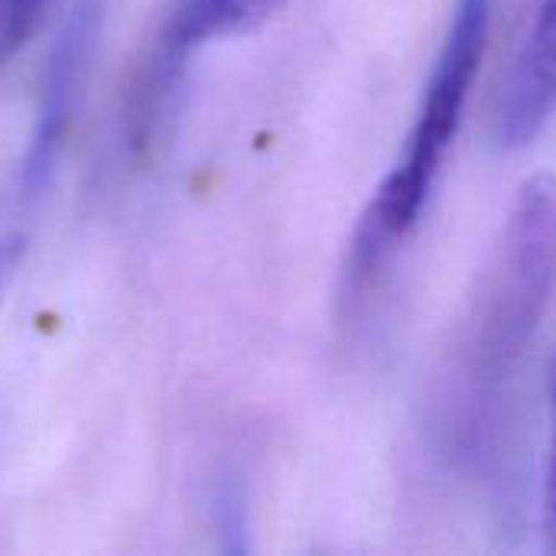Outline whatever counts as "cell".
<instances>
[{"label":"cell","mask_w":556,"mask_h":556,"mask_svg":"<svg viewBox=\"0 0 556 556\" xmlns=\"http://www.w3.org/2000/svg\"><path fill=\"white\" fill-rule=\"evenodd\" d=\"M554 287L556 173H534L485 254L430 388V437L453 466H476L495 446Z\"/></svg>","instance_id":"1"},{"label":"cell","mask_w":556,"mask_h":556,"mask_svg":"<svg viewBox=\"0 0 556 556\" xmlns=\"http://www.w3.org/2000/svg\"><path fill=\"white\" fill-rule=\"evenodd\" d=\"M489 23L492 0H456L401 153L355 225L342 270L345 303H358L368 293V287L397 254L401 241L420 222V212L440 179L443 160L463 124V111L485 52Z\"/></svg>","instance_id":"2"},{"label":"cell","mask_w":556,"mask_h":556,"mask_svg":"<svg viewBox=\"0 0 556 556\" xmlns=\"http://www.w3.org/2000/svg\"><path fill=\"white\" fill-rule=\"evenodd\" d=\"M98 13H101V0H78V7L72 10L65 29L59 33V39L52 46V55L42 72L36 127L29 134V143L23 150V160L16 166V176H13V186L7 195L20 208H29L49 179L59 140L72 121V104H75V91H78V81L88 65L91 39L98 29Z\"/></svg>","instance_id":"3"},{"label":"cell","mask_w":556,"mask_h":556,"mask_svg":"<svg viewBox=\"0 0 556 556\" xmlns=\"http://www.w3.org/2000/svg\"><path fill=\"white\" fill-rule=\"evenodd\" d=\"M556 114V0H541L492 104L498 147L521 150Z\"/></svg>","instance_id":"4"},{"label":"cell","mask_w":556,"mask_h":556,"mask_svg":"<svg viewBox=\"0 0 556 556\" xmlns=\"http://www.w3.org/2000/svg\"><path fill=\"white\" fill-rule=\"evenodd\" d=\"M287 0H176L163 26L186 46L195 49L218 36H238L257 29Z\"/></svg>","instance_id":"5"},{"label":"cell","mask_w":556,"mask_h":556,"mask_svg":"<svg viewBox=\"0 0 556 556\" xmlns=\"http://www.w3.org/2000/svg\"><path fill=\"white\" fill-rule=\"evenodd\" d=\"M49 0H0V62L13 59L36 26L42 23Z\"/></svg>","instance_id":"6"},{"label":"cell","mask_w":556,"mask_h":556,"mask_svg":"<svg viewBox=\"0 0 556 556\" xmlns=\"http://www.w3.org/2000/svg\"><path fill=\"white\" fill-rule=\"evenodd\" d=\"M23 248H26V235H23L20 222L13 225V218L0 215V300H3V290L23 257Z\"/></svg>","instance_id":"7"},{"label":"cell","mask_w":556,"mask_h":556,"mask_svg":"<svg viewBox=\"0 0 556 556\" xmlns=\"http://www.w3.org/2000/svg\"><path fill=\"white\" fill-rule=\"evenodd\" d=\"M544 528H547L551 547L556 551V417L554 440H551V456H547V479H544Z\"/></svg>","instance_id":"8"},{"label":"cell","mask_w":556,"mask_h":556,"mask_svg":"<svg viewBox=\"0 0 556 556\" xmlns=\"http://www.w3.org/2000/svg\"><path fill=\"white\" fill-rule=\"evenodd\" d=\"M551 401H554V417H556V358H554V371H551Z\"/></svg>","instance_id":"9"}]
</instances>
